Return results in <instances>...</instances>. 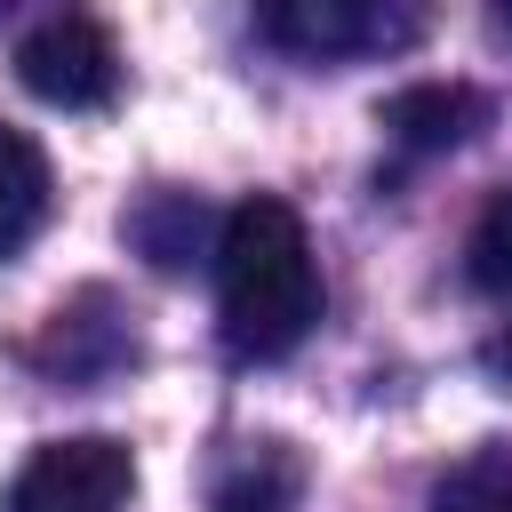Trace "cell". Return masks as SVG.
Masks as SVG:
<instances>
[{
  "instance_id": "4",
  "label": "cell",
  "mask_w": 512,
  "mask_h": 512,
  "mask_svg": "<svg viewBox=\"0 0 512 512\" xmlns=\"http://www.w3.org/2000/svg\"><path fill=\"white\" fill-rule=\"evenodd\" d=\"M16 80L56 112H104L120 96V48L96 16L64 8V16H48L16 40Z\"/></svg>"
},
{
  "instance_id": "3",
  "label": "cell",
  "mask_w": 512,
  "mask_h": 512,
  "mask_svg": "<svg viewBox=\"0 0 512 512\" xmlns=\"http://www.w3.org/2000/svg\"><path fill=\"white\" fill-rule=\"evenodd\" d=\"M136 496V456L112 432H72L24 456V472L8 480L0 512H128Z\"/></svg>"
},
{
  "instance_id": "5",
  "label": "cell",
  "mask_w": 512,
  "mask_h": 512,
  "mask_svg": "<svg viewBox=\"0 0 512 512\" xmlns=\"http://www.w3.org/2000/svg\"><path fill=\"white\" fill-rule=\"evenodd\" d=\"M376 120H384L392 144H408V152H456V144H472V128L488 120V96L464 88V80H424V88H400Z\"/></svg>"
},
{
  "instance_id": "6",
  "label": "cell",
  "mask_w": 512,
  "mask_h": 512,
  "mask_svg": "<svg viewBox=\"0 0 512 512\" xmlns=\"http://www.w3.org/2000/svg\"><path fill=\"white\" fill-rule=\"evenodd\" d=\"M40 224H48V160L24 128L0 120V256L24 248Z\"/></svg>"
},
{
  "instance_id": "11",
  "label": "cell",
  "mask_w": 512,
  "mask_h": 512,
  "mask_svg": "<svg viewBox=\"0 0 512 512\" xmlns=\"http://www.w3.org/2000/svg\"><path fill=\"white\" fill-rule=\"evenodd\" d=\"M480 360H488V376H496V384H512V328H504V336H488V352H480Z\"/></svg>"
},
{
  "instance_id": "8",
  "label": "cell",
  "mask_w": 512,
  "mask_h": 512,
  "mask_svg": "<svg viewBox=\"0 0 512 512\" xmlns=\"http://www.w3.org/2000/svg\"><path fill=\"white\" fill-rule=\"evenodd\" d=\"M128 240L152 256V264H184L192 256V240H200V200H184V192H152L136 216H128Z\"/></svg>"
},
{
  "instance_id": "10",
  "label": "cell",
  "mask_w": 512,
  "mask_h": 512,
  "mask_svg": "<svg viewBox=\"0 0 512 512\" xmlns=\"http://www.w3.org/2000/svg\"><path fill=\"white\" fill-rule=\"evenodd\" d=\"M216 512H288V504H280V488L240 480V488H224V496H216Z\"/></svg>"
},
{
  "instance_id": "1",
  "label": "cell",
  "mask_w": 512,
  "mask_h": 512,
  "mask_svg": "<svg viewBox=\"0 0 512 512\" xmlns=\"http://www.w3.org/2000/svg\"><path fill=\"white\" fill-rule=\"evenodd\" d=\"M216 320L240 360H280L320 320V256L288 200H240L216 232Z\"/></svg>"
},
{
  "instance_id": "2",
  "label": "cell",
  "mask_w": 512,
  "mask_h": 512,
  "mask_svg": "<svg viewBox=\"0 0 512 512\" xmlns=\"http://www.w3.org/2000/svg\"><path fill=\"white\" fill-rule=\"evenodd\" d=\"M256 24L304 64H344L408 48L424 32V0H256Z\"/></svg>"
},
{
  "instance_id": "7",
  "label": "cell",
  "mask_w": 512,
  "mask_h": 512,
  "mask_svg": "<svg viewBox=\"0 0 512 512\" xmlns=\"http://www.w3.org/2000/svg\"><path fill=\"white\" fill-rule=\"evenodd\" d=\"M432 512H512V440H488L456 456L432 480Z\"/></svg>"
},
{
  "instance_id": "9",
  "label": "cell",
  "mask_w": 512,
  "mask_h": 512,
  "mask_svg": "<svg viewBox=\"0 0 512 512\" xmlns=\"http://www.w3.org/2000/svg\"><path fill=\"white\" fill-rule=\"evenodd\" d=\"M464 272H472V288L512 296V192H496V200L480 208V224H472V240H464Z\"/></svg>"
}]
</instances>
